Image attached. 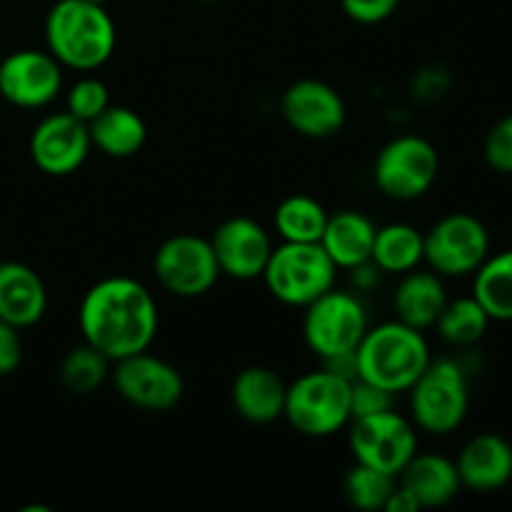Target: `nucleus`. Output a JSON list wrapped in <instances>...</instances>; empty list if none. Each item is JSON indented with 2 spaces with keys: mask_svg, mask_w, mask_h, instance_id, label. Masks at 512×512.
Masks as SVG:
<instances>
[{
  "mask_svg": "<svg viewBox=\"0 0 512 512\" xmlns=\"http://www.w3.org/2000/svg\"><path fill=\"white\" fill-rule=\"evenodd\" d=\"M375 223L358 210H340L328 215L320 245L338 270H355L370 265L375 243Z\"/></svg>",
  "mask_w": 512,
  "mask_h": 512,
  "instance_id": "nucleus-21",
  "label": "nucleus"
},
{
  "mask_svg": "<svg viewBox=\"0 0 512 512\" xmlns=\"http://www.w3.org/2000/svg\"><path fill=\"white\" fill-rule=\"evenodd\" d=\"M288 385L275 370L265 365H250L240 370L230 388L235 413L253 425H270L283 418Z\"/></svg>",
  "mask_w": 512,
  "mask_h": 512,
  "instance_id": "nucleus-19",
  "label": "nucleus"
},
{
  "mask_svg": "<svg viewBox=\"0 0 512 512\" xmlns=\"http://www.w3.org/2000/svg\"><path fill=\"white\" fill-rule=\"evenodd\" d=\"M410 415L415 428L430 435H450L465 423L470 410V383L463 365L453 358L430 360L413 383Z\"/></svg>",
  "mask_w": 512,
  "mask_h": 512,
  "instance_id": "nucleus-5",
  "label": "nucleus"
},
{
  "mask_svg": "<svg viewBox=\"0 0 512 512\" xmlns=\"http://www.w3.org/2000/svg\"><path fill=\"white\" fill-rule=\"evenodd\" d=\"M48 310V290L30 265L5 260L0 263V320L13 328H33Z\"/></svg>",
  "mask_w": 512,
  "mask_h": 512,
  "instance_id": "nucleus-18",
  "label": "nucleus"
},
{
  "mask_svg": "<svg viewBox=\"0 0 512 512\" xmlns=\"http://www.w3.org/2000/svg\"><path fill=\"white\" fill-rule=\"evenodd\" d=\"M343 13L360 25H378L398 10L400 0H340Z\"/></svg>",
  "mask_w": 512,
  "mask_h": 512,
  "instance_id": "nucleus-33",
  "label": "nucleus"
},
{
  "mask_svg": "<svg viewBox=\"0 0 512 512\" xmlns=\"http://www.w3.org/2000/svg\"><path fill=\"white\" fill-rule=\"evenodd\" d=\"M110 370H113V360L83 340L78 348L68 350L60 363V383L68 393L90 395L110 378Z\"/></svg>",
  "mask_w": 512,
  "mask_h": 512,
  "instance_id": "nucleus-28",
  "label": "nucleus"
},
{
  "mask_svg": "<svg viewBox=\"0 0 512 512\" xmlns=\"http://www.w3.org/2000/svg\"><path fill=\"white\" fill-rule=\"evenodd\" d=\"M115 390L125 403L148 413H165L183 400V375L168 360L155 358L150 350L128 355L113 363L110 370Z\"/></svg>",
  "mask_w": 512,
  "mask_h": 512,
  "instance_id": "nucleus-12",
  "label": "nucleus"
},
{
  "mask_svg": "<svg viewBox=\"0 0 512 512\" xmlns=\"http://www.w3.org/2000/svg\"><path fill=\"white\" fill-rule=\"evenodd\" d=\"M460 483L473 493H495L512 480V445L498 433H480L460 450Z\"/></svg>",
  "mask_w": 512,
  "mask_h": 512,
  "instance_id": "nucleus-17",
  "label": "nucleus"
},
{
  "mask_svg": "<svg viewBox=\"0 0 512 512\" xmlns=\"http://www.w3.org/2000/svg\"><path fill=\"white\" fill-rule=\"evenodd\" d=\"M23 363V340L20 330L0 320V378H8Z\"/></svg>",
  "mask_w": 512,
  "mask_h": 512,
  "instance_id": "nucleus-34",
  "label": "nucleus"
},
{
  "mask_svg": "<svg viewBox=\"0 0 512 512\" xmlns=\"http://www.w3.org/2000/svg\"><path fill=\"white\" fill-rule=\"evenodd\" d=\"M445 303H448V290H445L443 278L435 270L425 273L418 268L403 275L393 298L400 323L418 330L435 328Z\"/></svg>",
  "mask_w": 512,
  "mask_h": 512,
  "instance_id": "nucleus-22",
  "label": "nucleus"
},
{
  "mask_svg": "<svg viewBox=\"0 0 512 512\" xmlns=\"http://www.w3.org/2000/svg\"><path fill=\"white\" fill-rule=\"evenodd\" d=\"M158 325L160 313L153 293L128 275L98 280L80 300V335L113 363L150 350Z\"/></svg>",
  "mask_w": 512,
  "mask_h": 512,
  "instance_id": "nucleus-1",
  "label": "nucleus"
},
{
  "mask_svg": "<svg viewBox=\"0 0 512 512\" xmlns=\"http://www.w3.org/2000/svg\"><path fill=\"white\" fill-rule=\"evenodd\" d=\"M350 453L355 463L398 478L405 465L418 453L415 425L393 408L368 418L350 420Z\"/></svg>",
  "mask_w": 512,
  "mask_h": 512,
  "instance_id": "nucleus-9",
  "label": "nucleus"
},
{
  "mask_svg": "<svg viewBox=\"0 0 512 512\" xmlns=\"http://www.w3.org/2000/svg\"><path fill=\"white\" fill-rule=\"evenodd\" d=\"M393 393L378 388V385L368 383V380H353L350 388V420L368 418V415L383 413V410L393 408Z\"/></svg>",
  "mask_w": 512,
  "mask_h": 512,
  "instance_id": "nucleus-32",
  "label": "nucleus"
},
{
  "mask_svg": "<svg viewBox=\"0 0 512 512\" xmlns=\"http://www.w3.org/2000/svg\"><path fill=\"white\" fill-rule=\"evenodd\" d=\"M153 273L160 288L178 298H200L210 293L220 280V268L210 240L190 233L173 235L160 243L153 258Z\"/></svg>",
  "mask_w": 512,
  "mask_h": 512,
  "instance_id": "nucleus-11",
  "label": "nucleus"
},
{
  "mask_svg": "<svg viewBox=\"0 0 512 512\" xmlns=\"http://www.w3.org/2000/svg\"><path fill=\"white\" fill-rule=\"evenodd\" d=\"M210 245H213L220 275H228L233 280L263 278V270L273 253V240L268 230L245 215L223 220L215 228Z\"/></svg>",
  "mask_w": 512,
  "mask_h": 512,
  "instance_id": "nucleus-16",
  "label": "nucleus"
},
{
  "mask_svg": "<svg viewBox=\"0 0 512 512\" xmlns=\"http://www.w3.org/2000/svg\"><path fill=\"white\" fill-rule=\"evenodd\" d=\"M438 170L440 155L430 140L420 135H400L375 158L373 183L385 198L408 203L433 188Z\"/></svg>",
  "mask_w": 512,
  "mask_h": 512,
  "instance_id": "nucleus-8",
  "label": "nucleus"
},
{
  "mask_svg": "<svg viewBox=\"0 0 512 512\" xmlns=\"http://www.w3.org/2000/svg\"><path fill=\"white\" fill-rule=\"evenodd\" d=\"M353 380L333 370H313L288 385L283 418L305 438H328L350 425Z\"/></svg>",
  "mask_w": 512,
  "mask_h": 512,
  "instance_id": "nucleus-4",
  "label": "nucleus"
},
{
  "mask_svg": "<svg viewBox=\"0 0 512 512\" xmlns=\"http://www.w3.org/2000/svg\"><path fill=\"white\" fill-rule=\"evenodd\" d=\"M280 110L290 128L310 140L333 138L343 130L348 110L333 85L323 80H295L280 100Z\"/></svg>",
  "mask_w": 512,
  "mask_h": 512,
  "instance_id": "nucleus-14",
  "label": "nucleus"
},
{
  "mask_svg": "<svg viewBox=\"0 0 512 512\" xmlns=\"http://www.w3.org/2000/svg\"><path fill=\"white\" fill-rule=\"evenodd\" d=\"M490 323L493 320L485 313L483 305L470 295V298L448 300L435 328H438V335L445 343L458 345V348H470V345L480 343L485 338Z\"/></svg>",
  "mask_w": 512,
  "mask_h": 512,
  "instance_id": "nucleus-27",
  "label": "nucleus"
},
{
  "mask_svg": "<svg viewBox=\"0 0 512 512\" xmlns=\"http://www.w3.org/2000/svg\"><path fill=\"white\" fill-rule=\"evenodd\" d=\"M325 223H328V213L320 200L303 193L280 200L273 215L275 233L283 243H320Z\"/></svg>",
  "mask_w": 512,
  "mask_h": 512,
  "instance_id": "nucleus-26",
  "label": "nucleus"
},
{
  "mask_svg": "<svg viewBox=\"0 0 512 512\" xmlns=\"http://www.w3.org/2000/svg\"><path fill=\"white\" fill-rule=\"evenodd\" d=\"M420 505L415 503L413 495L408 493L405 488H400V485H395L393 495H390V500L385 503V512H418Z\"/></svg>",
  "mask_w": 512,
  "mask_h": 512,
  "instance_id": "nucleus-35",
  "label": "nucleus"
},
{
  "mask_svg": "<svg viewBox=\"0 0 512 512\" xmlns=\"http://www.w3.org/2000/svg\"><path fill=\"white\" fill-rule=\"evenodd\" d=\"M430 360V345L423 330L410 328L400 320L368 328L355 350L358 378L393 395L408 393Z\"/></svg>",
  "mask_w": 512,
  "mask_h": 512,
  "instance_id": "nucleus-3",
  "label": "nucleus"
},
{
  "mask_svg": "<svg viewBox=\"0 0 512 512\" xmlns=\"http://www.w3.org/2000/svg\"><path fill=\"white\" fill-rule=\"evenodd\" d=\"M88 128L93 148H98L108 158H133L135 153L143 150L145 140H148L145 120L125 105L110 103L93 123H88Z\"/></svg>",
  "mask_w": 512,
  "mask_h": 512,
  "instance_id": "nucleus-23",
  "label": "nucleus"
},
{
  "mask_svg": "<svg viewBox=\"0 0 512 512\" xmlns=\"http://www.w3.org/2000/svg\"><path fill=\"white\" fill-rule=\"evenodd\" d=\"M485 163L495 170V173L512 175V115L500 118L493 128L488 130L483 143Z\"/></svg>",
  "mask_w": 512,
  "mask_h": 512,
  "instance_id": "nucleus-31",
  "label": "nucleus"
},
{
  "mask_svg": "<svg viewBox=\"0 0 512 512\" xmlns=\"http://www.w3.org/2000/svg\"><path fill=\"white\" fill-rule=\"evenodd\" d=\"M473 275V298L490 320L512 323V250L488 255Z\"/></svg>",
  "mask_w": 512,
  "mask_h": 512,
  "instance_id": "nucleus-25",
  "label": "nucleus"
},
{
  "mask_svg": "<svg viewBox=\"0 0 512 512\" xmlns=\"http://www.w3.org/2000/svg\"><path fill=\"white\" fill-rule=\"evenodd\" d=\"M118 33L105 5L58 0L45 18V45L63 68L93 73L115 53Z\"/></svg>",
  "mask_w": 512,
  "mask_h": 512,
  "instance_id": "nucleus-2",
  "label": "nucleus"
},
{
  "mask_svg": "<svg viewBox=\"0 0 512 512\" xmlns=\"http://www.w3.org/2000/svg\"><path fill=\"white\" fill-rule=\"evenodd\" d=\"M93 140L83 120L65 113H53L35 125L30 135V158L45 175L63 178L75 173L90 155Z\"/></svg>",
  "mask_w": 512,
  "mask_h": 512,
  "instance_id": "nucleus-15",
  "label": "nucleus"
},
{
  "mask_svg": "<svg viewBox=\"0 0 512 512\" xmlns=\"http://www.w3.org/2000/svg\"><path fill=\"white\" fill-rule=\"evenodd\" d=\"M203 3H213V0H203Z\"/></svg>",
  "mask_w": 512,
  "mask_h": 512,
  "instance_id": "nucleus-37",
  "label": "nucleus"
},
{
  "mask_svg": "<svg viewBox=\"0 0 512 512\" xmlns=\"http://www.w3.org/2000/svg\"><path fill=\"white\" fill-rule=\"evenodd\" d=\"M90 3H98V5H108L110 0H90Z\"/></svg>",
  "mask_w": 512,
  "mask_h": 512,
  "instance_id": "nucleus-36",
  "label": "nucleus"
},
{
  "mask_svg": "<svg viewBox=\"0 0 512 512\" xmlns=\"http://www.w3.org/2000/svg\"><path fill=\"white\" fill-rule=\"evenodd\" d=\"M110 105L108 85L95 75H83L70 85L65 95V110L83 123H93L100 113Z\"/></svg>",
  "mask_w": 512,
  "mask_h": 512,
  "instance_id": "nucleus-30",
  "label": "nucleus"
},
{
  "mask_svg": "<svg viewBox=\"0 0 512 512\" xmlns=\"http://www.w3.org/2000/svg\"><path fill=\"white\" fill-rule=\"evenodd\" d=\"M398 478L368 465L355 463L343 478V493L353 508L358 510H385V503L393 495Z\"/></svg>",
  "mask_w": 512,
  "mask_h": 512,
  "instance_id": "nucleus-29",
  "label": "nucleus"
},
{
  "mask_svg": "<svg viewBox=\"0 0 512 512\" xmlns=\"http://www.w3.org/2000/svg\"><path fill=\"white\" fill-rule=\"evenodd\" d=\"M425 240V263L440 278L473 275L490 255V233L483 220L470 213H450L440 218Z\"/></svg>",
  "mask_w": 512,
  "mask_h": 512,
  "instance_id": "nucleus-10",
  "label": "nucleus"
},
{
  "mask_svg": "<svg viewBox=\"0 0 512 512\" xmlns=\"http://www.w3.org/2000/svg\"><path fill=\"white\" fill-rule=\"evenodd\" d=\"M338 268L320 243H283L273 248L263 270L265 288L290 308H308L335 288Z\"/></svg>",
  "mask_w": 512,
  "mask_h": 512,
  "instance_id": "nucleus-6",
  "label": "nucleus"
},
{
  "mask_svg": "<svg viewBox=\"0 0 512 512\" xmlns=\"http://www.w3.org/2000/svg\"><path fill=\"white\" fill-rule=\"evenodd\" d=\"M63 88V65L48 50H15L0 60V95L15 108L38 110Z\"/></svg>",
  "mask_w": 512,
  "mask_h": 512,
  "instance_id": "nucleus-13",
  "label": "nucleus"
},
{
  "mask_svg": "<svg viewBox=\"0 0 512 512\" xmlns=\"http://www.w3.org/2000/svg\"><path fill=\"white\" fill-rule=\"evenodd\" d=\"M398 485L413 495L420 510L453 503L463 488L455 460L440 453H415L398 475Z\"/></svg>",
  "mask_w": 512,
  "mask_h": 512,
  "instance_id": "nucleus-20",
  "label": "nucleus"
},
{
  "mask_svg": "<svg viewBox=\"0 0 512 512\" xmlns=\"http://www.w3.org/2000/svg\"><path fill=\"white\" fill-rule=\"evenodd\" d=\"M425 260V240L418 228L408 223H390L375 230L370 265L388 275H405Z\"/></svg>",
  "mask_w": 512,
  "mask_h": 512,
  "instance_id": "nucleus-24",
  "label": "nucleus"
},
{
  "mask_svg": "<svg viewBox=\"0 0 512 512\" xmlns=\"http://www.w3.org/2000/svg\"><path fill=\"white\" fill-rule=\"evenodd\" d=\"M303 310L305 345L323 360L355 353L370 328L363 300L345 290H328Z\"/></svg>",
  "mask_w": 512,
  "mask_h": 512,
  "instance_id": "nucleus-7",
  "label": "nucleus"
}]
</instances>
